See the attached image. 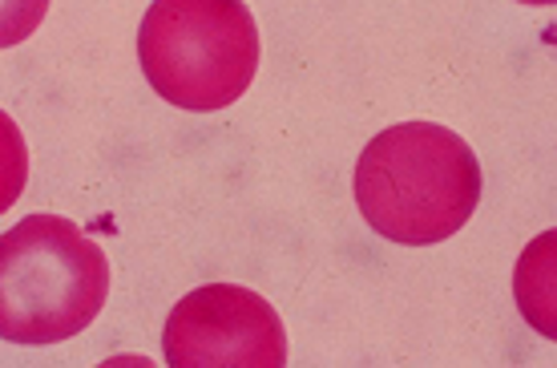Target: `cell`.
Returning a JSON list of instances; mask_svg holds the SVG:
<instances>
[{"mask_svg":"<svg viewBox=\"0 0 557 368\" xmlns=\"http://www.w3.org/2000/svg\"><path fill=\"white\" fill-rule=\"evenodd\" d=\"M356 203L368 226L392 243L429 247L453 240L481 203L473 146L436 122H396L363 146Z\"/></svg>","mask_w":557,"mask_h":368,"instance_id":"6da1fadb","label":"cell"},{"mask_svg":"<svg viewBox=\"0 0 557 368\" xmlns=\"http://www.w3.org/2000/svg\"><path fill=\"white\" fill-rule=\"evenodd\" d=\"M110 263L82 226L61 214H28L0 240V336L57 344L98 320Z\"/></svg>","mask_w":557,"mask_h":368,"instance_id":"7a4b0ae2","label":"cell"},{"mask_svg":"<svg viewBox=\"0 0 557 368\" xmlns=\"http://www.w3.org/2000/svg\"><path fill=\"white\" fill-rule=\"evenodd\" d=\"M138 61L158 98L214 113L247 94L259 70V25L243 0H153Z\"/></svg>","mask_w":557,"mask_h":368,"instance_id":"3957f363","label":"cell"},{"mask_svg":"<svg viewBox=\"0 0 557 368\" xmlns=\"http://www.w3.org/2000/svg\"><path fill=\"white\" fill-rule=\"evenodd\" d=\"M162 353L170 368H283L287 332L259 292L207 283L170 308Z\"/></svg>","mask_w":557,"mask_h":368,"instance_id":"277c9868","label":"cell"},{"mask_svg":"<svg viewBox=\"0 0 557 368\" xmlns=\"http://www.w3.org/2000/svg\"><path fill=\"white\" fill-rule=\"evenodd\" d=\"M513 299L537 336L557 340V226L542 231L517 255Z\"/></svg>","mask_w":557,"mask_h":368,"instance_id":"5b68a950","label":"cell"},{"mask_svg":"<svg viewBox=\"0 0 557 368\" xmlns=\"http://www.w3.org/2000/svg\"><path fill=\"white\" fill-rule=\"evenodd\" d=\"M521 4H557V0H521Z\"/></svg>","mask_w":557,"mask_h":368,"instance_id":"8992f818","label":"cell"}]
</instances>
